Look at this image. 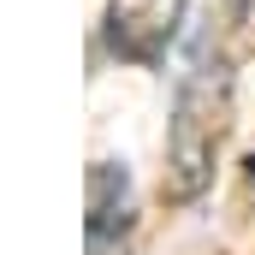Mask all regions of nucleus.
Wrapping results in <instances>:
<instances>
[{"instance_id":"f03ea898","label":"nucleus","mask_w":255,"mask_h":255,"mask_svg":"<svg viewBox=\"0 0 255 255\" xmlns=\"http://www.w3.org/2000/svg\"><path fill=\"white\" fill-rule=\"evenodd\" d=\"M184 12H190V0H107V12H101L107 54L125 65H148V71L166 65V54L178 48Z\"/></svg>"},{"instance_id":"f257e3e1","label":"nucleus","mask_w":255,"mask_h":255,"mask_svg":"<svg viewBox=\"0 0 255 255\" xmlns=\"http://www.w3.org/2000/svg\"><path fill=\"white\" fill-rule=\"evenodd\" d=\"M238 125V60L232 54H202L184 60L178 71V95H172V119H166V202H202L226 142Z\"/></svg>"},{"instance_id":"7ed1b4c3","label":"nucleus","mask_w":255,"mask_h":255,"mask_svg":"<svg viewBox=\"0 0 255 255\" xmlns=\"http://www.w3.org/2000/svg\"><path fill=\"white\" fill-rule=\"evenodd\" d=\"M83 232H89V255H119L125 238L136 232V190L119 160H89V184H83Z\"/></svg>"},{"instance_id":"20e7f679","label":"nucleus","mask_w":255,"mask_h":255,"mask_svg":"<svg viewBox=\"0 0 255 255\" xmlns=\"http://www.w3.org/2000/svg\"><path fill=\"white\" fill-rule=\"evenodd\" d=\"M244 24H250V0H190L178 48H184V60H202V54H232L238 60Z\"/></svg>"}]
</instances>
